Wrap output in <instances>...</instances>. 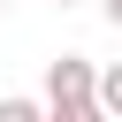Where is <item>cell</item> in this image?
Instances as JSON below:
<instances>
[{
	"mask_svg": "<svg viewBox=\"0 0 122 122\" xmlns=\"http://www.w3.org/2000/svg\"><path fill=\"white\" fill-rule=\"evenodd\" d=\"M46 122H114L99 99H69V107H46Z\"/></svg>",
	"mask_w": 122,
	"mask_h": 122,
	"instance_id": "obj_2",
	"label": "cell"
},
{
	"mask_svg": "<svg viewBox=\"0 0 122 122\" xmlns=\"http://www.w3.org/2000/svg\"><path fill=\"white\" fill-rule=\"evenodd\" d=\"M69 99H99V69L84 53H53L46 61V107H69Z\"/></svg>",
	"mask_w": 122,
	"mask_h": 122,
	"instance_id": "obj_1",
	"label": "cell"
},
{
	"mask_svg": "<svg viewBox=\"0 0 122 122\" xmlns=\"http://www.w3.org/2000/svg\"><path fill=\"white\" fill-rule=\"evenodd\" d=\"M53 8H76V0H53Z\"/></svg>",
	"mask_w": 122,
	"mask_h": 122,
	"instance_id": "obj_6",
	"label": "cell"
},
{
	"mask_svg": "<svg viewBox=\"0 0 122 122\" xmlns=\"http://www.w3.org/2000/svg\"><path fill=\"white\" fill-rule=\"evenodd\" d=\"M99 107L122 122V61H107V69H99Z\"/></svg>",
	"mask_w": 122,
	"mask_h": 122,
	"instance_id": "obj_4",
	"label": "cell"
},
{
	"mask_svg": "<svg viewBox=\"0 0 122 122\" xmlns=\"http://www.w3.org/2000/svg\"><path fill=\"white\" fill-rule=\"evenodd\" d=\"M0 8H8V0H0Z\"/></svg>",
	"mask_w": 122,
	"mask_h": 122,
	"instance_id": "obj_7",
	"label": "cell"
},
{
	"mask_svg": "<svg viewBox=\"0 0 122 122\" xmlns=\"http://www.w3.org/2000/svg\"><path fill=\"white\" fill-rule=\"evenodd\" d=\"M0 122H46V99H23V92H8V99H0Z\"/></svg>",
	"mask_w": 122,
	"mask_h": 122,
	"instance_id": "obj_3",
	"label": "cell"
},
{
	"mask_svg": "<svg viewBox=\"0 0 122 122\" xmlns=\"http://www.w3.org/2000/svg\"><path fill=\"white\" fill-rule=\"evenodd\" d=\"M99 15H107V23H114V30H122V0H99Z\"/></svg>",
	"mask_w": 122,
	"mask_h": 122,
	"instance_id": "obj_5",
	"label": "cell"
}]
</instances>
